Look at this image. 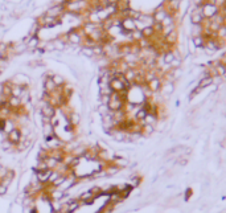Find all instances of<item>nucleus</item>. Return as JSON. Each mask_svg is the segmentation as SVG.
<instances>
[{"instance_id":"obj_2","label":"nucleus","mask_w":226,"mask_h":213,"mask_svg":"<svg viewBox=\"0 0 226 213\" xmlns=\"http://www.w3.org/2000/svg\"><path fill=\"white\" fill-rule=\"evenodd\" d=\"M21 131H20V128H15V130H12L9 134H7V139L9 140V142L16 146L17 143H20V140H21Z\"/></svg>"},{"instance_id":"obj_5","label":"nucleus","mask_w":226,"mask_h":213,"mask_svg":"<svg viewBox=\"0 0 226 213\" xmlns=\"http://www.w3.org/2000/svg\"><path fill=\"white\" fill-rule=\"evenodd\" d=\"M148 87H149V90L152 91V93H155V91H157V90L161 87V81H160V79H159L157 77L153 78L152 81L148 82Z\"/></svg>"},{"instance_id":"obj_10","label":"nucleus","mask_w":226,"mask_h":213,"mask_svg":"<svg viewBox=\"0 0 226 213\" xmlns=\"http://www.w3.org/2000/svg\"><path fill=\"white\" fill-rule=\"evenodd\" d=\"M69 40L71 42H74V44H78L79 41H81V36H78L77 33H70Z\"/></svg>"},{"instance_id":"obj_12","label":"nucleus","mask_w":226,"mask_h":213,"mask_svg":"<svg viewBox=\"0 0 226 213\" xmlns=\"http://www.w3.org/2000/svg\"><path fill=\"white\" fill-rule=\"evenodd\" d=\"M52 78H53V81H54V83H56L57 86H61L62 83H63V79H62L61 77H58V75H56V77H52Z\"/></svg>"},{"instance_id":"obj_9","label":"nucleus","mask_w":226,"mask_h":213,"mask_svg":"<svg viewBox=\"0 0 226 213\" xmlns=\"http://www.w3.org/2000/svg\"><path fill=\"white\" fill-rule=\"evenodd\" d=\"M176 39H177V35H176V32H170V33L169 35H167L165 36V40H167V41H168L169 44H174V42H176Z\"/></svg>"},{"instance_id":"obj_4","label":"nucleus","mask_w":226,"mask_h":213,"mask_svg":"<svg viewBox=\"0 0 226 213\" xmlns=\"http://www.w3.org/2000/svg\"><path fill=\"white\" fill-rule=\"evenodd\" d=\"M190 20H192V23H193V25H197V24H201L202 23V20H204V16H202L201 13V9L200 11H194L192 15H190Z\"/></svg>"},{"instance_id":"obj_1","label":"nucleus","mask_w":226,"mask_h":213,"mask_svg":"<svg viewBox=\"0 0 226 213\" xmlns=\"http://www.w3.org/2000/svg\"><path fill=\"white\" fill-rule=\"evenodd\" d=\"M217 6L216 4H210V3H206L204 7H202V9H201V13L204 17H209V19H212L214 15H217Z\"/></svg>"},{"instance_id":"obj_6","label":"nucleus","mask_w":226,"mask_h":213,"mask_svg":"<svg viewBox=\"0 0 226 213\" xmlns=\"http://www.w3.org/2000/svg\"><path fill=\"white\" fill-rule=\"evenodd\" d=\"M122 25H123V28H124L126 31H135V29H136V25H135V21H134L132 19L123 20Z\"/></svg>"},{"instance_id":"obj_7","label":"nucleus","mask_w":226,"mask_h":213,"mask_svg":"<svg viewBox=\"0 0 226 213\" xmlns=\"http://www.w3.org/2000/svg\"><path fill=\"white\" fill-rule=\"evenodd\" d=\"M142 33H143V37H149V36H152V35L155 33L153 27L151 25V27H145V28H143Z\"/></svg>"},{"instance_id":"obj_8","label":"nucleus","mask_w":226,"mask_h":213,"mask_svg":"<svg viewBox=\"0 0 226 213\" xmlns=\"http://www.w3.org/2000/svg\"><path fill=\"white\" fill-rule=\"evenodd\" d=\"M193 44H194V46H204L205 45L204 37H202V36H194V37H193Z\"/></svg>"},{"instance_id":"obj_3","label":"nucleus","mask_w":226,"mask_h":213,"mask_svg":"<svg viewBox=\"0 0 226 213\" xmlns=\"http://www.w3.org/2000/svg\"><path fill=\"white\" fill-rule=\"evenodd\" d=\"M56 87H57V85L54 83L53 81V78L49 77V78H46L45 79V83H44V89H45V93H52V91H54L56 90Z\"/></svg>"},{"instance_id":"obj_11","label":"nucleus","mask_w":226,"mask_h":213,"mask_svg":"<svg viewBox=\"0 0 226 213\" xmlns=\"http://www.w3.org/2000/svg\"><path fill=\"white\" fill-rule=\"evenodd\" d=\"M216 35L218 36V37H226V27L225 25H221L220 29L216 32Z\"/></svg>"},{"instance_id":"obj_13","label":"nucleus","mask_w":226,"mask_h":213,"mask_svg":"<svg viewBox=\"0 0 226 213\" xmlns=\"http://www.w3.org/2000/svg\"><path fill=\"white\" fill-rule=\"evenodd\" d=\"M225 27H226V20H225Z\"/></svg>"}]
</instances>
